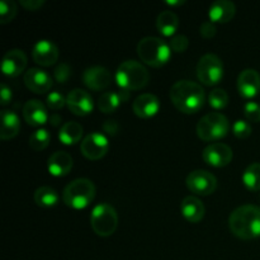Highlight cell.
<instances>
[{
  "instance_id": "obj_1",
  "label": "cell",
  "mask_w": 260,
  "mask_h": 260,
  "mask_svg": "<svg viewBox=\"0 0 260 260\" xmlns=\"http://www.w3.org/2000/svg\"><path fill=\"white\" fill-rule=\"evenodd\" d=\"M170 101L182 113L194 114L205 107L206 94L200 84L190 80H179L170 89Z\"/></svg>"
},
{
  "instance_id": "obj_2",
  "label": "cell",
  "mask_w": 260,
  "mask_h": 260,
  "mask_svg": "<svg viewBox=\"0 0 260 260\" xmlns=\"http://www.w3.org/2000/svg\"><path fill=\"white\" fill-rule=\"evenodd\" d=\"M229 228L234 236L241 240H253L260 236V207L244 205L231 212Z\"/></svg>"
},
{
  "instance_id": "obj_3",
  "label": "cell",
  "mask_w": 260,
  "mask_h": 260,
  "mask_svg": "<svg viewBox=\"0 0 260 260\" xmlns=\"http://www.w3.org/2000/svg\"><path fill=\"white\" fill-rule=\"evenodd\" d=\"M169 43L159 37H144L137 45V55L140 60L151 68H161L169 62L172 57Z\"/></svg>"
},
{
  "instance_id": "obj_4",
  "label": "cell",
  "mask_w": 260,
  "mask_h": 260,
  "mask_svg": "<svg viewBox=\"0 0 260 260\" xmlns=\"http://www.w3.org/2000/svg\"><path fill=\"white\" fill-rule=\"evenodd\" d=\"M116 81L121 89L140 90L149 84L150 73L139 61L126 60L117 69Z\"/></svg>"
},
{
  "instance_id": "obj_5",
  "label": "cell",
  "mask_w": 260,
  "mask_h": 260,
  "mask_svg": "<svg viewBox=\"0 0 260 260\" xmlns=\"http://www.w3.org/2000/svg\"><path fill=\"white\" fill-rule=\"evenodd\" d=\"M95 185L88 178H78L69 183L62 192V201L68 207L84 210L95 198Z\"/></svg>"
},
{
  "instance_id": "obj_6",
  "label": "cell",
  "mask_w": 260,
  "mask_h": 260,
  "mask_svg": "<svg viewBox=\"0 0 260 260\" xmlns=\"http://www.w3.org/2000/svg\"><path fill=\"white\" fill-rule=\"evenodd\" d=\"M196 131L202 141H218L228 136L230 131V122L223 113L210 112L198 121Z\"/></svg>"
},
{
  "instance_id": "obj_7",
  "label": "cell",
  "mask_w": 260,
  "mask_h": 260,
  "mask_svg": "<svg viewBox=\"0 0 260 260\" xmlns=\"http://www.w3.org/2000/svg\"><path fill=\"white\" fill-rule=\"evenodd\" d=\"M90 226L94 233L102 238L113 235L118 226V215L116 208L108 203L96 205L91 211Z\"/></svg>"
},
{
  "instance_id": "obj_8",
  "label": "cell",
  "mask_w": 260,
  "mask_h": 260,
  "mask_svg": "<svg viewBox=\"0 0 260 260\" xmlns=\"http://www.w3.org/2000/svg\"><path fill=\"white\" fill-rule=\"evenodd\" d=\"M197 78L203 85L213 86L222 81L225 75V68L221 58L215 53H206L197 63Z\"/></svg>"
},
{
  "instance_id": "obj_9",
  "label": "cell",
  "mask_w": 260,
  "mask_h": 260,
  "mask_svg": "<svg viewBox=\"0 0 260 260\" xmlns=\"http://www.w3.org/2000/svg\"><path fill=\"white\" fill-rule=\"evenodd\" d=\"M187 188L197 196H210L217 188V178L207 170H193L185 179Z\"/></svg>"
},
{
  "instance_id": "obj_10",
  "label": "cell",
  "mask_w": 260,
  "mask_h": 260,
  "mask_svg": "<svg viewBox=\"0 0 260 260\" xmlns=\"http://www.w3.org/2000/svg\"><path fill=\"white\" fill-rule=\"evenodd\" d=\"M109 150V141L101 132H91L86 135L80 144V151L86 159L99 160L107 155Z\"/></svg>"
},
{
  "instance_id": "obj_11",
  "label": "cell",
  "mask_w": 260,
  "mask_h": 260,
  "mask_svg": "<svg viewBox=\"0 0 260 260\" xmlns=\"http://www.w3.org/2000/svg\"><path fill=\"white\" fill-rule=\"evenodd\" d=\"M234 152L229 145L223 142H213L205 147L202 152L203 161L213 168H223L231 162Z\"/></svg>"
},
{
  "instance_id": "obj_12",
  "label": "cell",
  "mask_w": 260,
  "mask_h": 260,
  "mask_svg": "<svg viewBox=\"0 0 260 260\" xmlns=\"http://www.w3.org/2000/svg\"><path fill=\"white\" fill-rule=\"evenodd\" d=\"M66 106L75 116H88L94 109L93 96L84 89H74L66 96Z\"/></svg>"
},
{
  "instance_id": "obj_13",
  "label": "cell",
  "mask_w": 260,
  "mask_h": 260,
  "mask_svg": "<svg viewBox=\"0 0 260 260\" xmlns=\"http://www.w3.org/2000/svg\"><path fill=\"white\" fill-rule=\"evenodd\" d=\"M28 58L24 51L19 50V48H13L9 50L5 56L3 57L2 62V70L5 76L9 78H15V76L20 75L23 71L27 68Z\"/></svg>"
},
{
  "instance_id": "obj_14",
  "label": "cell",
  "mask_w": 260,
  "mask_h": 260,
  "mask_svg": "<svg viewBox=\"0 0 260 260\" xmlns=\"http://www.w3.org/2000/svg\"><path fill=\"white\" fill-rule=\"evenodd\" d=\"M58 48L53 42L48 40H41L33 46L32 50V57L37 65L45 66H52L57 62L58 60Z\"/></svg>"
},
{
  "instance_id": "obj_15",
  "label": "cell",
  "mask_w": 260,
  "mask_h": 260,
  "mask_svg": "<svg viewBox=\"0 0 260 260\" xmlns=\"http://www.w3.org/2000/svg\"><path fill=\"white\" fill-rule=\"evenodd\" d=\"M83 81L91 90H104L112 84V74L103 66H91L83 73Z\"/></svg>"
},
{
  "instance_id": "obj_16",
  "label": "cell",
  "mask_w": 260,
  "mask_h": 260,
  "mask_svg": "<svg viewBox=\"0 0 260 260\" xmlns=\"http://www.w3.org/2000/svg\"><path fill=\"white\" fill-rule=\"evenodd\" d=\"M238 90L243 98H255L260 93V74L254 69H245L238 78Z\"/></svg>"
},
{
  "instance_id": "obj_17",
  "label": "cell",
  "mask_w": 260,
  "mask_h": 260,
  "mask_svg": "<svg viewBox=\"0 0 260 260\" xmlns=\"http://www.w3.org/2000/svg\"><path fill=\"white\" fill-rule=\"evenodd\" d=\"M24 84L36 94H45L52 88V79L42 69L32 68L24 74Z\"/></svg>"
},
{
  "instance_id": "obj_18",
  "label": "cell",
  "mask_w": 260,
  "mask_h": 260,
  "mask_svg": "<svg viewBox=\"0 0 260 260\" xmlns=\"http://www.w3.org/2000/svg\"><path fill=\"white\" fill-rule=\"evenodd\" d=\"M132 111L139 118H152L160 111L159 98L151 93L141 94L132 103Z\"/></svg>"
},
{
  "instance_id": "obj_19",
  "label": "cell",
  "mask_w": 260,
  "mask_h": 260,
  "mask_svg": "<svg viewBox=\"0 0 260 260\" xmlns=\"http://www.w3.org/2000/svg\"><path fill=\"white\" fill-rule=\"evenodd\" d=\"M24 121L32 127H41L50 119L47 108L45 104L37 99H30L23 106Z\"/></svg>"
},
{
  "instance_id": "obj_20",
  "label": "cell",
  "mask_w": 260,
  "mask_h": 260,
  "mask_svg": "<svg viewBox=\"0 0 260 260\" xmlns=\"http://www.w3.org/2000/svg\"><path fill=\"white\" fill-rule=\"evenodd\" d=\"M74 165L73 156L66 151H56L48 157L47 169L53 177H66L71 172Z\"/></svg>"
},
{
  "instance_id": "obj_21",
  "label": "cell",
  "mask_w": 260,
  "mask_h": 260,
  "mask_svg": "<svg viewBox=\"0 0 260 260\" xmlns=\"http://www.w3.org/2000/svg\"><path fill=\"white\" fill-rule=\"evenodd\" d=\"M180 212L188 222L198 223L205 217L206 208L200 198L196 196H187L180 203Z\"/></svg>"
},
{
  "instance_id": "obj_22",
  "label": "cell",
  "mask_w": 260,
  "mask_h": 260,
  "mask_svg": "<svg viewBox=\"0 0 260 260\" xmlns=\"http://www.w3.org/2000/svg\"><path fill=\"white\" fill-rule=\"evenodd\" d=\"M236 14V5L230 0H217L212 3L208 17L213 23H229Z\"/></svg>"
},
{
  "instance_id": "obj_23",
  "label": "cell",
  "mask_w": 260,
  "mask_h": 260,
  "mask_svg": "<svg viewBox=\"0 0 260 260\" xmlns=\"http://www.w3.org/2000/svg\"><path fill=\"white\" fill-rule=\"evenodd\" d=\"M20 121L15 112L3 109L2 111V129H0V139L12 140L19 134Z\"/></svg>"
},
{
  "instance_id": "obj_24",
  "label": "cell",
  "mask_w": 260,
  "mask_h": 260,
  "mask_svg": "<svg viewBox=\"0 0 260 260\" xmlns=\"http://www.w3.org/2000/svg\"><path fill=\"white\" fill-rule=\"evenodd\" d=\"M156 28L160 35L172 38L179 28V18L172 10H164L157 15Z\"/></svg>"
},
{
  "instance_id": "obj_25",
  "label": "cell",
  "mask_w": 260,
  "mask_h": 260,
  "mask_svg": "<svg viewBox=\"0 0 260 260\" xmlns=\"http://www.w3.org/2000/svg\"><path fill=\"white\" fill-rule=\"evenodd\" d=\"M84 128L79 122L75 121H69L61 126L60 131H58V140L62 142L63 145H71L78 144L83 137Z\"/></svg>"
},
{
  "instance_id": "obj_26",
  "label": "cell",
  "mask_w": 260,
  "mask_h": 260,
  "mask_svg": "<svg viewBox=\"0 0 260 260\" xmlns=\"http://www.w3.org/2000/svg\"><path fill=\"white\" fill-rule=\"evenodd\" d=\"M33 198H35L36 205L43 208L53 207V206L57 205L58 201H60V196H58V193L56 192L53 188L47 187V185H43V187L37 188Z\"/></svg>"
},
{
  "instance_id": "obj_27",
  "label": "cell",
  "mask_w": 260,
  "mask_h": 260,
  "mask_svg": "<svg viewBox=\"0 0 260 260\" xmlns=\"http://www.w3.org/2000/svg\"><path fill=\"white\" fill-rule=\"evenodd\" d=\"M243 183L251 192L260 190V162H251L243 173Z\"/></svg>"
},
{
  "instance_id": "obj_28",
  "label": "cell",
  "mask_w": 260,
  "mask_h": 260,
  "mask_svg": "<svg viewBox=\"0 0 260 260\" xmlns=\"http://www.w3.org/2000/svg\"><path fill=\"white\" fill-rule=\"evenodd\" d=\"M121 104L117 91H106L98 98V109L102 113H113Z\"/></svg>"
},
{
  "instance_id": "obj_29",
  "label": "cell",
  "mask_w": 260,
  "mask_h": 260,
  "mask_svg": "<svg viewBox=\"0 0 260 260\" xmlns=\"http://www.w3.org/2000/svg\"><path fill=\"white\" fill-rule=\"evenodd\" d=\"M51 135L46 128H38L29 136V146L35 151H42L50 145Z\"/></svg>"
},
{
  "instance_id": "obj_30",
  "label": "cell",
  "mask_w": 260,
  "mask_h": 260,
  "mask_svg": "<svg viewBox=\"0 0 260 260\" xmlns=\"http://www.w3.org/2000/svg\"><path fill=\"white\" fill-rule=\"evenodd\" d=\"M208 104L216 111L226 108L229 104V94L225 89H213L208 95Z\"/></svg>"
},
{
  "instance_id": "obj_31",
  "label": "cell",
  "mask_w": 260,
  "mask_h": 260,
  "mask_svg": "<svg viewBox=\"0 0 260 260\" xmlns=\"http://www.w3.org/2000/svg\"><path fill=\"white\" fill-rule=\"evenodd\" d=\"M17 4L13 0H2L0 2V23H10L17 15Z\"/></svg>"
},
{
  "instance_id": "obj_32",
  "label": "cell",
  "mask_w": 260,
  "mask_h": 260,
  "mask_svg": "<svg viewBox=\"0 0 260 260\" xmlns=\"http://www.w3.org/2000/svg\"><path fill=\"white\" fill-rule=\"evenodd\" d=\"M46 104L52 111H58V109L63 108L66 106V98L60 91H51L47 95V99H46Z\"/></svg>"
},
{
  "instance_id": "obj_33",
  "label": "cell",
  "mask_w": 260,
  "mask_h": 260,
  "mask_svg": "<svg viewBox=\"0 0 260 260\" xmlns=\"http://www.w3.org/2000/svg\"><path fill=\"white\" fill-rule=\"evenodd\" d=\"M251 131H253L251 124L249 123L248 121H245V119H238L233 126L234 135H235L238 139H241V140L248 139V137L251 135Z\"/></svg>"
},
{
  "instance_id": "obj_34",
  "label": "cell",
  "mask_w": 260,
  "mask_h": 260,
  "mask_svg": "<svg viewBox=\"0 0 260 260\" xmlns=\"http://www.w3.org/2000/svg\"><path fill=\"white\" fill-rule=\"evenodd\" d=\"M244 114H245L246 119L254 123H259L260 122V104L256 102L249 101L246 102L244 106Z\"/></svg>"
},
{
  "instance_id": "obj_35",
  "label": "cell",
  "mask_w": 260,
  "mask_h": 260,
  "mask_svg": "<svg viewBox=\"0 0 260 260\" xmlns=\"http://www.w3.org/2000/svg\"><path fill=\"white\" fill-rule=\"evenodd\" d=\"M169 46L170 48H172L173 52H177V53L185 52L188 46H189V40H188L184 35H175L170 38Z\"/></svg>"
},
{
  "instance_id": "obj_36",
  "label": "cell",
  "mask_w": 260,
  "mask_h": 260,
  "mask_svg": "<svg viewBox=\"0 0 260 260\" xmlns=\"http://www.w3.org/2000/svg\"><path fill=\"white\" fill-rule=\"evenodd\" d=\"M71 75V68L69 63L66 62H61L56 66L55 71H53V76H55L56 81L60 84L66 83L69 80Z\"/></svg>"
},
{
  "instance_id": "obj_37",
  "label": "cell",
  "mask_w": 260,
  "mask_h": 260,
  "mask_svg": "<svg viewBox=\"0 0 260 260\" xmlns=\"http://www.w3.org/2000/svg\"><path fill=\"white\" fill-rule=\"evenodd\" d=\"M200 33L203 38H206V40H211V38L215 37L216 33H217V28H216V24L213 22L206 20V22H203L202 24H201Z\"/></svg>"
},
{
  "instance_id": "obj_38",
  "label": "cell",
  "mask_w": 260,
  "mask_h": 260,
  "mask_svg": "<svg viewBox=\"0 0 260 260\" xmlns=\"http://www.w3.org/2000/svg\"><path fill=\"white\" fill-rule=\"evenodd\" d=\"M45 4V0H20V5L25 10H30V12H36V10L41 9Z\"/></svg>"
},
{
  "instance_id": "obj_39",
  "label": "cell",
  "mask_w": 260,
  "mask_h": 260,
  "mask_svg": "<svg viewBox=\"0 0 260 260\" xmlns=\"http://www.w3.org/2000/svg\"><path fill=\"white\" fill-rule=\"evenodd\" d=\"M118 129H119V126H118V122H117L116 119H107V121L103 123V131L106 132L107 135H109V136H114V135H117Z\"/></svg>"
},
{
  "instance_id": "obj_40",
  "label": "cell",
  "mask_w": 260,
  "mask_h": 260,
  "mask_svg": "<svg viewBox=\"0 0 260 260\" xmlns=\"http://www.w3.org/2000/svg\"><path fill=\"white\" fill-rule=\"evenodd\" d=\"M0 94H2V106H7V104H9L10 102H12V89H10L5 83L2 84V91H0Z\"/></svg>"
},
{
  "instance_id": "obj_41",
  "label": "cell",
  "mask_w": 260,
  "mask_h": 260,
  "mask_svg": "<svg viewBox=\"0 0 260 260\" xmlns=\"http://www.w3.org/2000/svg\"><path fill=\"white\" fill-rule=\"evenodd\" d=\"M48 121H50V123L52 124L53 127H57V126H60L61 122H62V117L57 113H52L50 116V119H48Z\"/></svg>"
},
{
  "instance_id": "obj_42",
  "label": "cell",
  "mask_w": 260,
  "mask_h": 260,
  "mask_svg": "<svg viewBox=\"0 0 260 260\" xmlns=\"http://www.w3.org/2000/svg\"><path fill=\"white\" fill-rule=\"evenodd\" d=\"M117 93H118L119 99H121V103H124V102H127L129 99V96H131V91L126 90V89L119 88V90L117 91Z\"/></svg>"
},
{
  "instance_id": "obj_43",
  "label": "cell",
  "mask_w": 260,
  "mask_h": 260,
  "mask_svg": "<svg viewBox=\"0 0 260 260\" xmlns=\"http://www.w3.org/2000/svg\"><path fill=\"white\" fill-rule=\"evenodd\" d=\"M184 0H179V2H174V0H173V2H167V5H170V7H179V5H183L184 4Z\"/></svg>"
}]
</instances>
